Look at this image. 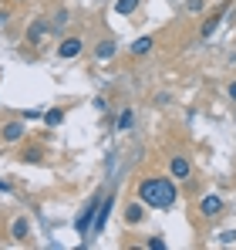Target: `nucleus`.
<instances>
[{"label":"nucleus","mask_w":236,"mask_h":250,"mask_svg":"<svg viewBox=\"0 0 236 250\" xmlns=\"http://www.w3.org/2000/svg\"><path fill=\"white\" fill-rule=\"evenodd\" d=\"M138 200L142 203H149V207L156 209H165L176 203V183L172 179H142V186H138Z\"/></svg>","instance_id":"1"},{"label":"nucleus","mask_w":236,"mask_h":250,"mask_svg":"<svg viewBox=\"0 0 236 250\" xmlns=\"http://www.w3.org/2000/svg\"><path fill=\"white\" fill-rule=\"evenodd\" d=\"M98 203H101V196H91L88 200V207L81 213L78 220H75V230H78V237H91V230H95V213H98Z\"/></svg>","instance_id":"2"},{"label":"nucleus","mask_w":236,"mask_h":250,"mask_svg":"<svg viewBox=\"0 0 236 250\" xmlns=\"http://www.w3.org/2000/svg\"><path fill=\"white\" fill-rule=\"evenodd\" d=\"M108 213H112V196H101V203H98V213H95V230H91V233H101V230H105V223H108Z\"/></svg>","instance_id":"3"},{"label":"nucleus","mask_w":236,"mask_h":250,"mask_svg":"<svg viewBox=\"0 0 236 250\" xmlns=\"http://www.w3.org/2000/svg\"><path fill=\"white\" fill-rule=\"evenodd\" d=\"M199 213L209 220V216H216V213H223V200L219 196H206L202 203H199Z\"/></svg>","instance_id":"4"},{"label":"nucleus","mask_w":236,"mask_h":250,"mask_svg":"<svg viewBox=\"0 0 236 250\" xmlns=\"http://www.w3.org/2000/svg\"><path fill=\"white\" fill-rule=\"evenodd\" d=\"M58 54H61V58H78V54H81V41H78V38L61 41V44H58Z\"/></svg>","instance_id":"5"},{"label":"nucleus","mask_w":236,"mask_h":250,"mask_svg":"<svg viewBox=\"0 0 236 250\" xmlns=\"http://www.w3.org/2000/svg\"><path fill=\"white\" fill-rule=\"evenodd\" d=\"M189 172H193L189 159H182V156H176V159H172V176H176V179H186Z\"/></svg>","instance_id":"6"},{"label":"nucleus","mask_w":236,"mask_h":250,"mask_svg":"<svg viewBox=\"0 0 236 250\" xmlns=\"http://www.w3.org/2000/svg\"><path fill=\"white\" fill-rule=\"evenodd\" d=\"M112 54H115V41H101L95 47V58H98V61H108Z\"/></svg>","instance_id":"7"},{"label":"nucleus","mask_w":236,"mask_h":250,"mask_svg":"<svg viewBox=\"0 0 236 250\" xmlns=\"http://www.w3.org/2000/svg\"><path fill=\"white\" fill-rule=\"evenodd\" d=\"M149 51H152V38H138V41L132 44V54H135V58H145Z\"/></svg>","instance_id":"8"},{"label":"nucleus","mask_w":236,"mask_h":250,"mask_svg":"<svg viewBox=\"0 0 236 250\" xmlns=\"http://www.w3.org/2000/svg\"><path fill=\"white\" fill-rule=\"evenodd\" d=\"M20 135H24V125L20 122H10L7 128H3V139H7V142H17Z\"/></svg>","instance_id":"9"},{"label":"nucleus","mask_w":236,"mask_h":250,"mask_svg":"<svg viewBox=\"0 0 236 250\" xmlns=\"http://www.w3.org/2000/svg\"><path fill=\"white\" fill-rule=\"evenodd\" d=\"M132 125H135V112H132V108H125V112L118 115V128H121V132H128Z\"/></svg>","instance_id":"10"},{"label":"nucleus","mask_w":236,"mask_h":250,"mask_svg":"<svg viewBox=\"0 0 236 250\" xmlns=\"http://www.w3.org/2000/svg\"><path fill=\"white\" fill-rule=\"evenodd\" d=\"M10 233H14V240H27V220H14Z\"/></svg>","instance_id":"11"},{"label":"nucleus","mask_w":236,"mask_h":250,"mask_svg":"<svg viewBox=\"0 0 236 250\" xmlns=\"http://www.w3.org/2000/svg\"><path fill=\"white\" fill-rule=\"evenodd\" d=\"M142 216H145V209L138 207V203H132V207L125 209V220H128V223H138V220H142Z\"/></svg>","instance_id":"12"},{"label":"nucleus","mask_w":236,"mask_h":250,"mask_svg":"<svg viewBox=\"0 0 236 250\" xmlns=\"http://www.w3.org/2000/svg\"><path fill=\"white\" fill-rule=\"evenodd\" d=\"M44 122L47 125H61L64 122V112H61V108H51V112H44Z\"/></svg>","instance_id":"13"},{"label":"nucleus","mask_w":236,"mask_h":250,"mask_svg":"<svg viewBox=\"0 0 236 250\" xmlns=\"http://www.w3.org/2000/svg\"><path fill=\"white\" fill-rule=\"evenodd\" d=\"M44 34H47V24H44V21H38V24H34V27L27 31V38H31V41H40Z\"/></svg>","instance_id":"14"},{"label":"nucleus","mask_w":236,"mask_h":250,"mask_svg":"<svg viewBox=\"0 0 236 250\" xmlns=\"http://www.w3.org/2000/svg\"><path fill=\"white\" fill-rule=\"evenodd\" d=\"M219 21H223V17H219V14H213V17H209V21L202 24V38H209V34H213V31L219 27Z\"/></svg>","instance_id":"15"},{"label":"nucleus","mask_w":236,"mask_h":250,"mask_svg":"<svg viewBox=\"0 0 236 250\" xmlns=\"http://www.w3.org/2000/svg\"><path fill=\"white\" fill-rule=\"evenodd\" d=\"M135 7H138V0H118V3H115V10H118V14H132Z\"/></svg>","instance_id":"16"},{"label":"nucleus","mask_w":236,"mask_h":250,"mask_svg":"<svg viewBox=\"0 0 236 250\" xmlns=\"http://www.w3.org/2000/svg\"><path fill=\"white\" fill-rule=\"evenodd\" d=\"M149 250H165V240H162V237H152V240H149Z\"/></svg>","instance_id":"17"},{"label":"nucleus","mask_w":236,"mask_h":250,"mask_svg":"<svg viewBox=\"0 0 236 250\" xmlns=\"http://www.w3.org/2000/svg\"><path fill=\"white\" fill-rule=\"evenodd\" d=\"M219 240H223V244H236V230H226V233H223Z\"/></svg>","instance_id":"18"},{"label":"nucleus","mask_w":236,"mask_h":250,"mask_svg":"<svg viewBox=\"0 0 236 250\" xmlns=\"http://www.w3.org/2000/svg\"><path fill=\"white\" fill-rule=\"evenodd\" d=\"M189 10H193V14H199V10H202V0H189Z\"/></svg>","instance_id":"19"},{"label":"nucleus","mask_w":236,"mask_h":250,"mask_svg":"<svg viewBox=\"0 0 236 250\" xmlns=\"http://www.w3.org/2000/svg\"><path fill=\"white\" fill-rule=\"evenodd\" d=\"M10 189H14V186H10V183H3V179H0V193H10Z\"/></svg>","instance_id":"20"},{"label":"nucleus","mask_w":236,"mask_h":250,"mask_svg":"<svg viewBox=\"0 0 236 250\" xmlns=\"http://www.w3.org/2000/svg\"><path fill=\"white\" fill-rule=\"evenodd\" d=\"M230 98H233V102H236V82L230 84Z\"/></svg>","instance_id":"21"}]
</instances>
